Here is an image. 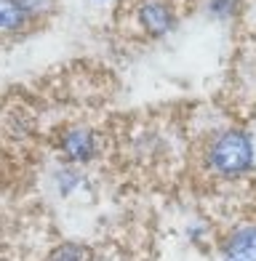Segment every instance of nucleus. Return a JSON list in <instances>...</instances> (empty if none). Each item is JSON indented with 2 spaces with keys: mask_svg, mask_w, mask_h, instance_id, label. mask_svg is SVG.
Returning <instances> with one entry per match:
<instances>
[{
  "mask_svg": "<svg viewBox=\"0 0 256 261\" xmlns=\"http://www.w3.org/2000/svg\"><path fill=\"white\" fill-rule=\"evenodd\" d=\"M206 165L222 179H240L253 168V141L246 130L227 128L211 139L206 149Z\"/></svg>",
  "mask_w": 256,
  "mask_h": 261,
  "instance_id": "1",
  "label": "nucleus"
},
{
  "mask_svg": "<svg viewBox=\"0 0 256 261\" xmlns=\"http://www.w3.org/2000/svg\"><path fill=\"white\" fill-rule=\"evenodd\" d=\"M136 19H139V24H142V30L155 35V38H163V35H168L173 27H176L173 11L166 3H158V0H149V3L139 6Z\"/></svg>",
  "mask_w": 256,
  "mask_h": 261,
  "instance_id": "2",
  "label": "nucleus"
},
{
  "mask_svg": "<svg viewBox=\"0 0 256 261\" xmlns=\"http://www.w3.org/2000/svg\"><path fill=\"white\" fill-rule=\"evenodd\" d=\"M222 261H256V224L229 232L222 243Z\"/></svg>",
  "mask_w": 256,
  "mask_h": 261,
  "instance_id": "3",
  "label": "nucleus"
},
{
  "mask_svg": "<svg viewBox=\"0 0 256 261\" xmlns=\"http://www.w3.org/2000/svg\"><path fill=\"white\" fill-rule=\"evenodd\" d=\"M62 152L69 163H88L96 158V136L88 128H69L62 136Z\"/></svg>",
  "mask_w": 256,
  "mask_h": 261,
  "instance_id": "4",
  "label": "nucleus"
},
{
  "mask_svg": "<svg viewBox=\"0 0 256 261\" xmlns=\"http://www.w3.org/2000/svg\"><path fill=\"white\" fill-rule=\"evenodd\" d=\"M32 24V16L16 0H0V27L8 35H19Z\"/></svg>",
  "mask_w": 256,
  "mask_h": 261,
  "instance_id": "5",
  "label": "nucleus"
},
{
  "mask_svg": "<svg viewBox=\"0 0 256 261\" xmlns=\"http://www.w3.org/2000/svg\"><path fill=\"white\" fill-rule=\"evenodd\" d=\"M206 11L214 19H232L240 11V0H206Z\"/></svg>",
  "mask_w": 256,
  "mask_h": 261,
  "instance_id": "6",
  "label": "nucleus"
},
{
  "mask_svg": "<svg viewBox=\"0 0 256 261\" xmlns=\"http://www.w3.org/2000/svg\"><path fill=\"white\" fill-rule=\"evenodd\" d=\"M83 181L80 179V173L72 171V168H59L56 171V187H59V195L67 197V195H72L75 192V187Z\"/></svg>",
  "mask_w": 256,
  "mask_h": 261,
  "instance_id": "7",
  "label": "nucleus"
},
{
  "mask_svg": "<svg viewBox=\"0 0 256 261\" xmlns=\"http://www.w3.org/2000/svg\"><path fill=\"white\" fill-rule=\"evenodd\" d=\"M16 3L27 11L32 19H40V16H48L51 11L56 8V0H16Z\"/></svg>",
  "mask_w": 256,
  "mask_h": 261,
  "instance_id": "8",
  "label": "nucleus"
},
{
  "mask_svg": "<svg viewBox=\"0 0 256 261\" xmlns=\"http://www.w3.org/2000/svg\"><path fill=\"white\" fill-rule=\"evenodd\" d=\"M51 261H86V253H83V248H80V245L64 243V245H59L51 253Z\"/></svg>",
  "mask_w": 256,
  "mask_h": 261,
  "instance_id": "9",
  "label": "nucleus"
}]
</instances>
